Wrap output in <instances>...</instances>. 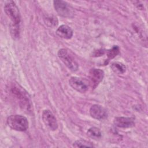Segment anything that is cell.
I'll return each instance as SVG.
<instances>
[{
	"mask_svg": "<svg viewBox=\"0 0 148 148\" xmlns=\"http://www.w3.org/2000/svg\"><path fill=\"white\" fill-rule=\"evenodd\" d=\"M3 8L5 13L12 21L10 24V32L13 34L20 32L21 17L18 8L12 1L6 2Z\"/></svg>",
	"mask_w": 148,
	"mask_h": 148,
	"instance_id": "1",
	"label": "cell"
},
{
	"mask_svg": "<svg viewBox=\"0 0 148 148\" xmlns=\"http://www.w3.org/2000/svg\"><path fill=\"white\" fill-rule=\"evenodd\" d=\"M7 124L11 129L17 131H25L28 128L27 119L19 114L9 116L7 119Z\"/></svg>",
	"mask_w": 148,
	"mask_h": 148,
	"instance_id": "2",
	"label": "cell"
},
{
	"mask_svg": "<svg viewBox=\"0 0 148 148\" xmlns=\"http://www.w3.org/2000/svg\"><path fill=\"white\" fill-rule=\"evenodd\" d=\"M58 56L65 65L71 71L75 72L78 69L79 65L77 62L67 49H60L58 51Z\"/></svg>",
	"mask_w": 148,
	"mask_h": 148,
	"instance_id": "3",
	"label": "cell"
},
{
	"mask_svg": "<svg viewBox=\"0 0 148 148\" xmlns=\"http://www.w3.org/2000/svg\"><path fill=\"white\" fill-rule=\"evenodd\" d=\"M54 7L57 13L64 17L72 18L75 15L73 9L66 2L56 0L54 1Z\"/></svg>",
	"mask_w": 148,
	"mask_h": 148,
	"instance_id": "4",
	"label": "cell"
},
{
	"mask_svg": "<svg viewBox=\"0 0 148 148\" xmlns=\"http://www.w3.org/2000/svg\"><path fill=\"white\" fill-rule=\"evenodd\" d=\"M42 120L45 124L51 130L55 131L58 128L57 119L52 112L49 110H44L42 112Z\"/></svg>",
	"mask_w": 148,
	"mask_h": 148,
	"instance_id": "5",
	"label": "cell"
},
{
	"mask_svg": "<svg viewBox=\"0 0 148 148\" xmlns=\"http://www.w3.org/2000/svg\"><path fill=\"white\" fill-rule=\"evenodd\" d=\"M104 77V72L102 69L92 68L89 72L90 84L92 87L95 88L102 80Z\"/></svg>",
	"mask_w": 148,
	"mask_h": 148,
	"instance_id": "6",
	"label": "cell"
},
{
	"mask_svg": "<svg viewBox=\"0 0 148 148\" xmlns=\"http://www.w3.org/2000/svg\"><path fill=\"white\" fill-rule=\"evenodd\" d=\"M69 85L76 91L84 93L88 90V84L82 79L77 77H71L69 80Z\"/></svg>",
	"mask_w": 148,
	"mask_h": 148,
	"instance_id": "7",
	"label": "cell"
},
{
	"mask_svg": "<svg viewBox=\"0 0 148 148\" xmlns=\"http://www.w3.org/2000/svg\"><path fill=\"white\" fill-rule=\"evenodd\" d=\"M90 114L92 117L97 120H102L107 117L108 112L103 106L95 104L90 109Z\"/></svg>",
	"mask_w": 148,
	"mask_h": 148,
	"instance_id": "8",
	"label": "cell"
},
{
	"mask_svg": "<svg viewBox=\"0 0 148 148\" xmlns=\"http://www.w3.org/2000/svg\"><path fill=\"white\" fill-rule=\"evenodd\" d=\"M114 124L119 128H128L135 125L134 119L132 117H116L114 119Z\"/></svg>",
	"mask_w": 148,
	"mask_h": 148,
	"instance_id": "9",
	"label": "cell"
},
{
	"mask_svg": "<svg viewBox=\"0 0 148 148\" xmlns=\"http://www.w3.org/2000/svg\"><path fill=\"white\" fill-rule=\"evenodd\" d=\"M56 34L62 38L69 39H71L73 35V31L69 26L63 24L57 28L56 30Z\"/></svg>",
	"mask_w": 148,
	"mask_h": 148,
	"instance_id": "10",
	"label": "cell"
},
{
	"mask_svg": "<svg viewBox=\"0 0 148 148\" xmlns=\"http://www.w3.org/2000/svg\"><path fill=\"white\" fill-rule=\"evenodd\" d=\"M110 68L112 71L117 74H123L126 71L125 66L123 64L119 62H113L111 64Z\"/></svg>",
	"mask_w": 148,
	"mask_h": 148,
	"instance_id": "11",
	"label": "cell"
},
{
	"mask_svg": "<svg viewBox=\"0 0 148 148\" xmlns=\"http://www.w3.org/2000/svg\"><path fill=\"white\" fill-rule=\"evenodd\" d=\"M87 135L94 139H99L101 137V132L98 128L97 127H91L89 128L87 132Z\"/></svg>",
	"mask_w": 148,
	"mask_h": 148,
	"instance_id": "12",
	"label": "cell"
},
{
	"mask_svg": "<svg viewBox=\"0 0 148 148\" xmlns=\"http://www.w3.org/2000/svg\"><path fill=\"white\" fill-rule=\"evenodd\" d=\"M73 146L75 147H94L92 143L89 141H87L83 139H79L76 140L73 144Z\"/></svg>",
	"mask_w": 148,
	"mask_h": 148,
	"instance_id": "13",
	"label": "cell"
},
{
	"mask_svg": "<svg viewBox=\"0 0 148 148\" xmlns=\"http://www.w3.org/2000/svg\"><path fill=\"white\" fill-rule=\"evenodd\" d=\"M120 49L117 46H113L110 49L108 50L106 52L108 59H112L114 58L117 54H119Z\"/></svg>",
	"mask_w": 148,
	"mask_h": 148,
	"instance_id": "14",
	"label": "cell"
},
{
	"mask_svg": "<svg viewBox=\"0 0 148 148\" xmlns=\"http://www.w3.org/2000/svg\"><path fill=\"white\" fill-rule=\"evenodd\" d=\"M45 23L46 24H47L50 27H52V26H56L57 24V20L56 17H46V18H45Z\"/></svg>",
	"mask_w": 148,
	"mask_h": 148,
	"instance_id": "15",
	"label": "cell"
}]
</instances>
